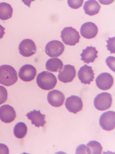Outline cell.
Masks as SVG:
<instances>
[{
	"label": "cell",
	"mask_w": 115,
	"mask_h": 154,
	"mask_svg": "<svg viewBox=\"0 0 115 154\" xmlns=\"http://www.w3.org/2000/svg\"><path fill=\"white\" fill-rule=\"evenodd\" d=\"M18 80L17 72L8 65L0 66V84L5 86L13 85Z\"/></svg>",
	"instance_id": "1"
},
{
	"label": "cell",
	"mask_w": 115,
	"mask_h": 154,
	"mask_svg": "<svg viewBox=\"0 0 115 154\" xmlns=\"http://www.w3.org/2000/svg\"><path fill=\"white\" fill-rule=\"evenodd\" d=\"M36 82L38 87L42 90L49 91L55 88L57 81L53 74L48 71H44L38 75Z\"/></svg>",
	"instance_id": "2"
},
{
	"label": "cell",
	"mask_w": 115,
	"mask_h": 154,
	"mask_svg": "<svg viewBox=\"0 0 115 154\" xmlns=\"http://www.w3.org/2000/svg\"><path fill=\"white\" fill-rule=\"evenodd\" d=\"M60 37L64 44L74 46L78 43L80 36L78 31L71 27H66L61 31Z\"/></svg>",
	"instance_id": "3"
},
{
	"label": "cell",
	"mask_w": 115,
	"mask_h": 154,
	"mask_svg": "<svg viewBox=\"0 0 115 154\" xmlns=\"http://www.w3.org/2000/svg\"><path fill=\"white\" fill-rule=\"evenodd\" d=\"M112 97L111 95L107 92L99 94L94 99V105L98 110L104 111L111 106Z\"/></svg>",
	"instance_id": "4"
},
{
	"label": "cell",
	"mask_w": 115,
	"mask_h": 154,
	"mask_svg": "<svg viewBox=\"0 0 115 154\" xmlns=\"http://www.w3.org/2000/svg\"><path fill=\"white\" fill-rule=\"evenodd\" d=\"M64 45L58 40L49 42L45 47V52L51 57H57L63 54L64 50Z\"/></svg>",
	"instance_id": "5"
},
{
	"label": "cell",
	"mask_w": 115,
	"mask_h": 154,
	"mask_svg": "<svg viewBox=\"0 0 115 154\" xmlns=\"http://www.w3.org/2000/svg\"><path fill=\"white\" fill-rule=\"evenodd\" d=\"M99 124L104 130L108 131L114 129L115 113L114 111H108L103 113L99 119Z\"/></svg>",
	"instance_id": "6"
},
{
	"label": "cell",
	"mask_w": 115,
	"mask_h": 154,
	"mask_svg": "<svg viewBox=\"0 0 115 154\" xmlns=\"http://www.w3.org/2000/svg\"><path fill=\"white\" fill-rule=\"evenodd\" d=\"M19 53L25 57H30L36 53V46L35 42L30 39H25L19 45Z\"/></svg>",
	"instance_id": "7"
},
{
	"label": "cell",
	"mask_w": 115,
	"mask_h": 154,
	"mask_svg": "<svg viewBox=\"0 0 115 154\" xmlns=\"http://www.w3.org/2000/svg\"><path fill=\"white\" fill-rule=\"evenodd\" d=\"M96 85L103 91L109 90L114 84V79L110 73L103 72L98 76L96 79Z\"/></svg>",
	"instance_id": "8"
},
{
	"label": "cell",
	"mask_w": 115,
	"mask_h": 154,
	"mask_svg": "<svg viewBox=\"0 0 115 154\" xmlns=\"http://www.w3.org/2000/svg\"><path fill=\"white\" fill-rule=\"evenodd\" d=\"M65 105L69 112L74 113L82 110L83 106L81 98L76 96H71L67 98Z\"/></svg>",
	"instance_id": "9"
},
{
	"label": "cell",
	"mask_w": 115,
	"mask_h": 154,
	"mask_svg": "<svg viewBox=\"0 0 115 154\" xmlns=\"http://www.w3.org/2000/svg\"><path fill=\"white\" fill-rule=\"evenodd\" d=\"M94 75L92 67L86 64L80 68L78 73L81 82L85 85L90 84L91 82H93L94 79Z\"/></svg>",
	"instance_id": "10"
},
{
	"label": "cell",
	"mask_w": 115,
	"mask_h": 154,
	"mask_svg": "<svg viewBox=\"0 0 115 154\" xmlns=\"http://www.w3.org/2000/svg\"><path fill=\"white\" fill-rule=\"evenodd\" d=\"M36 73L35 67L31 65L26 64L19 70V76L20 79L24 82H31L35 79Z\"/></svg>",
	"instance_id": "11"
},
{
	"label": "cell",
	"mask_w": 115,
	"mask_h": 154,
	"mask_svg": "<svg viewBox=\"0 0 115 154\" xmlns=\"http://www.w3.org/2000/svg\"><path fill=\"white\" fill-rule=\"evenodd\" d=\"M76 76V70L75 67L71 65H65L63 69L59 72L58 79L60 82L64 83L70 82Z\"/></svg>",
	"instance_id": "12"
},
{
	"label": "cell",
	"mask_w": 115,
	"mask_h": 154,
	"mask_svg": "<svg viewBox=\"0 0 115 154\" xmlns=\"http://www.w3.org/2000/svg\"><path fill=\"white\" fill-rule=\"evenodd\" d=\"M16 116L14 108L8 105L0 107V119L5 123H10L15 120Z\"/></svg>",
	"instance_id": "13"
},
{
	"label": "cell",
	"mask_w": 115,
	"mask_h": 154,
	"mask_svg": "<svg viewBox=\"0 0 115 154\" xmlns=\"http://www.w3.org/2000/svg\"><path fill=\"white\" fill-rule=\"evenodd\" d=\"M80 33L84 38L91 39L96 36L98 33V28L93 22H86L81 26Z\"/></svg>",
	"instance_id": "14"
},
{
	"label": "cell",
	"mask_w": 115,
	"mask_h": 154,
	"mask_svg": "<svg viewBox=\"0 0 115 154\" xmlns=\"http://www.w3.org/2000/svg\"><path fill=\"white\" fill-rule=\"evenodd\" d=\"M47 99L49 104L52 106L59 107L63 105L65 96L62 92L55 90L49 92Z\"/></svg>",
	"instance_id": "15"
},
{
	"label": "cell",
	"mask_w": 115,
	"mask_h": 154,
	"mask_svg": "<svg viewBox=\"0 0 115 154\" xmlns=\"http://www.w3.org/2000/svg\"><path fill=\"white\" fill-rule=\"evenodd\" d=\"M26 116L28 119L31 120L32 124L34 125L36 127H44V125L46 123V121L45 120L46 116L41 114L39 110L38 111L36 110H33V111H30V113H28Z\"/></svg>",
	"instance_id": "16"
},
{
	"label": "cell",
	"mask_w": 115,
	"mask_h": 154,
	"mask_svg": "<svg viewBox=\"0 0 115 154\" xmlns=\"http://www.w3.org/2000/svg\"><path fill=\"white\" fill-rule=\"evenodd\" d=\"M98 51L96 50L95 47L87 46L85 49L82 50V53L81 54V60L84 63H93L96 58L98 57Z\"/></svg>",
	"instance_id": "17"
},
{
	"label": "cell",
	"mask_w": 115,
	"mask_h": 154,
	"mask_svg": "<svg viewBox=\"0 0 115 154\" xmlns=\"http://www.w3.org/2000/svg\"><path fill=\"white\" fill-rule=\"evenodd\" d=\"M85 14L90 16H94L98 14L101 6L95 0H89L86 2L83 7Z\"/></svg>",
	"instance_id": "18"
},
{
	"label": "cell",
	"mask_w": 115,
	"mask_h": 154,
	"mask_svg": "<svg viewBox=\"0 0 115 154\" xmlns=\"http://www.w3.org/2000/svg\"><path fill=\"white\" fill-rule=\"evenodd\" d=\"M63 62L58 58L49 59L46 63V69L52 72H60L63 68Z\"/></svg>",
	"instance_id": "19"
},
{
	"label": "cell",
	"mask_w": 115,
	"mask_h": 154,
	"mask_svg": "<svg viewBox=\"0 0 115 154\" xmlns=\"http://www.w3.org/2000/svg\"><path fill=\"white\" fill-rule=\"evenodd\" d=\"M13 9L10 5L5 2L0 3V19L7 20L12 17Z\"/></svg>",
	"instance_id": "20"
},
{
	"label": "cell",
	"mask_w": 115,
	"mask_h": 154,
	"mask_svg": "<svg viewBox=\"0 0 115 154\" xmlns=\"http://www.w3.org/2000/svg\"><path fill=\"white\" fill-rule=\"evenodd\" d=\"M102 149L101 144L96 141H90L86 146V154H101Z\"/></svg>",
	"instance_id": "21"
},
{
	"label": "cell",
	"mask_w": 115,
	"mask_h": 154,
	"mask_svg": "<svg viewBox=\"0 0 115 154\" xmlns=\"http://www.w3.org/2000/svg\"><path fill=\"white\" fill-rule=\"evenodd\" d=\"M14 134L19 139H22L25 137L28 132V127L24 122H19L14 127Z\"/></svg>",
	"instance_id": "22"
},
{
	"label": "cell",
	"mask_w": 115,
	"mask_h": 154,
	"mask_svg": "<svg viewBox=\"0 0 115 154\" xmlns=\"http://www.w3.org/2000/svg\"><path fill=\"white\" fill-rule=\"evenodd\" d=\"M8 93L4 86L0 85V105L4 104L7 99Z\"/></svg>",
	"instance_id": "23"
},
{
	"label": "cell",
	"mask_w": 115,
	"mask_h": 154,
	"mask_svg": "<svg viewBox=\"0 0 115 154\" xmlns=\"http://www.w3.org/2000/svg\"><path fill=\"white\" fill-rule=\"evenodd\" d=\"M83 2V0H68L67 1L69 7L74 9L79 8L82 6Z\"/></svg>",
	"instance_id": "24"
},
{
	"label": "cell",
	"mask_w": 115,
	"mask_h": 154,
	"mask_svg": "<svg viewBox=\"0 0 115 154\" xmlns=\"http://www.w3.org/2000/svg\"><path fill=\"white\" fill-rule=\"evenodd\" d=\"M115 37L109 38L108 40H106L107 45L106 47L111 54H115Z\"/></svg>",
	"instance_id": "25"
},
{
	"label": "cell",
	"mask_w": 115,
	"mask_h": 154,
	"mask_svg": "<svg viewBox=\"0 0 115 154\" xmlns=\"http://www.w3.org/2000/svg\"><path fill=\"white\" fill-rule=\"evenodd\" d=\"M115 58L114 57L110 56L106 60L107 65L109 66L112 70L115 72Z\"/></svg>",
	"instance_id": "26"
},
{
	"label": "cell",
	"mask_w": 115,
	"mask_h": 154,
	"mask_svg": "<svg viewBox=\"0 0 115 154\" xmlns=\"http://www.w3.org/2000/svg\"><path fill=\"white\" fill-rule=\"evenodd\" d=\"M9 150L7 146L0 143V154H9Z\"/></svg>",
	"instance_id": "27"
},
{
	"label": "cell",
	"mask_w": 115,
	"mask_h": 154,
	"mask_svg": "<svg viewBox=\"0 0 115 154\" xmlns=\"http://www.w3.org/2000/svg\"><path fill=\"white\" fill-rule=\"evenodd\" d=\"M76 154H86V146L82 144L78 146L76 149Z\"/></svg>",
	"instance_id": "28"
},
{
	"label": "cell",
	"mask_w": 115,
	"mask_h": 154,
	"mask_svg": "<svg viewBox=\"0 0 115 154\" xmlns=\"http://www.w3.org/2000/svg\"><path fill=\"white\" fill-rule=\"evenodd\" d=\"M5 30L4 28L3 27L2 25H0V39L2 38L3 36L4 35L5 31L4 30Z\"/></svg>",
	"instance_id": "29"
}]
</instances>
